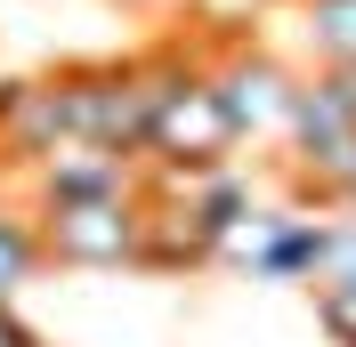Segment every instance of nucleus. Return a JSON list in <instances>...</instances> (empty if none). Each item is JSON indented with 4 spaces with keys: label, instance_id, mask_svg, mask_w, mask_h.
I'll return each mask as SVG.
<instances>
[{
    "label": "nucleus",
    "instance_id": "nucleus-1",
    "mask_svg": "<svg viewBox=\"0 0 356 347\" xmlns=\"http://www.w3.org/2000/svg\"><path fill=\"white\" fill-rule=\"evenodd\" d=\"M235 146H243V130H235V113L219 105L211 73H186V81L162 89L154 121H146V162H154V178H202V170H219Z\"/></svg>",
    "mask_w": 356,
    "mask_h": 347
},
{
    "label": "nucleus",
    "instance_id": "nucleus-11",
    "mask_svg": "<svg viewBox=\"0 0 356 347\" xmlns=\"http://www.w3.org/2000/svg\"><path fill=\"white\" fill-rule=\"evenodd\" d=\"M267 235H275V210H243V218L219 235V266H259Z\"/></svg>",
    "mask_w": 356,
    "mask_h": 347
},
{
    "label": "nucleus",
    "instance_id": "nucleus-2",
    "mask_svg": "<svg viewBox=\"0 0 356 347\" xmlns=\"http://www.w3.org/2000/svg\"><path fill=\"white\" fill-rule=\"evenodd\" d=\"M41 242L57 266H138L146 251V194H106V202H49Z\"/></svg>",
    "mask_w": 356,
    "mask_h": 347
},
{
    "label": "nucleus",
    "instance_id": "nucleus-12",
    "mask_svg": "<svg viewBox=\"0 0 356 347\" xmlns=\"http://www.w3.org/2000/svg\"><path fill=\"white\" fill-rule=\"evenodd\" d=\"M0 347H41V339H33V331L17 323V315H8V299H0Z\"/></svg>",
    "mask_w": 356,
    "mask_h": 347
},
{
    "label": "nucleus",
    "instance_id": "nucleus-3",
    "mask_svg": "<svg viewBox=\"0 0 356 347\" xmlns=\"http://www.w3.org/2000/svg\"><path fill=\"white\" fill-rule=\"evenodd\" d=\"M211 89H219V105L235 113V130L259 137V130H284V113H291V73L267 57V49H235L219 73H211Z\"/></svg>",
    "mask_w": 356,
    "mask_h": 347
},
{
    "label": "nucleus",
    "instance_id": "nucleus-5",
    "mask_svg": "<svg viewBox=\"0 0 356 347\" xmlns=\"http://www.w3.org/2000/svg\"><path fill=\"white\" fill-rule=\"evenodd\" d=\"M162 194H146V251H138V266H211L219 259V235H211V218L195 210V194L170 178H154Z\"/></svg>",
    "mask_w": 356,
    "mask_h": 347
},
{
    "label": "nucleus",
    "instance_id": "nucleus-4",
    "mask_svg": "<svg viewBox=\"0 0 356 347\" xmlns=\"http://www.w3.org/2000/svg\"><path fill=\"white\" fill-rule=\"evenodd\" d=\"M106 194H138V162L122 146L65 137V146L41 162V210L49 202H106Z\"/></svg>",
    "mask_w": 356,
    "mask_h": 347
},
{
    "label": "nucleus",
    "instance_id": "nucleus-9",
    "mask_svg": "<svg viewBox=\"0 0 356 347\" xmlns=\"http://www.w3.org/2000/svg\"><path fill=\"white\" fill-rule=\"evenodd\" d=\"M308 41L324 65H356V0H308Z\"/></svg>",
    "mask_w": 356,
    "mask_h": 347
},
{
    "label": "nucleus",
    "instance_id": "nucleus-7",
    "mask_svg": "<svg viewBox=\"0 0 356 347\" xmlns=\"http://www.w3.org/2000/svg\"><path fill=\"white\" fill-rule=\"evenodd\" d=\"M324 251H332V226L324 218H275V235L259 251V275L291 282V275H324Z\"/></svg>",
    "mask_w": 356,
    "mask_h": 347
},
{
    "label": "nucleus",
    "instance_id": "nucleus-6",
    "mask_svg": "<svg viewBox=\"0 0 356 347\" xmlns=\"http://www.w3.org/2000/svg\"><path fill=\"white\" fill-rule=\"evenodd\" d=\"M65 137H73V121H65V89L57 81H8L0 89V146L17 162H49Z\"/></svg>",
    "mask_w": 356,
    "mask_h": 347
},
{
    "label": "nucleus",
    "instance_id": "nucleus-8",
    "mask_svg": "<svg viewBox=\"0 0 356 347\" xmlns=\"http://www.w3.org/2000/svg\"><path fill=\"white\" fill-rule=\"evenodd\" d=\"M49 259V242H41V210L24 218V210H0V299H17L24 282H33V266Z\"/></svg>",
    "mask_w": 356,
    "mask_h": 347
},
{
    "label": "nucleus",
    "instance_id": "nucleus-10",
    "mask_svg": "<svg viewBox=\"0 0 356 347\" xmlns=\"http://www.w3.org/2000/svg\"><path fill=\"white\" fill-rule=\"evenodd\" d=\"M316 315H324V331H332L340 347H356V266L316 282Z\"/></svg>",
    "mask_w": 356,
    "mask_h": 347
}]
</instances>
